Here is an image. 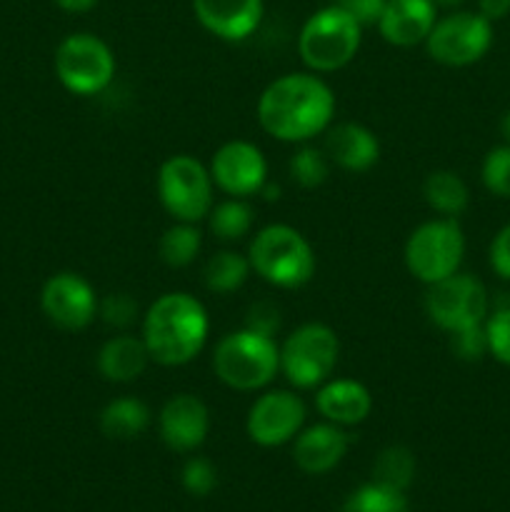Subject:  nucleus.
Here are the masks:
<instances>
[{
    "instance_id": "f257e3e1",
    "label": "nucleus",
    "mask_w": 510,
    "mask_h": 512,
    "mask_svg": "<svg viewBox=\"0 0 510 512\" xmlns=\"http://www.w3.org/2000/svg\"><path fill=\"white\" fill-rule=\"evenodd\" d=\"M335 118V93L318 73H285L258 98V123L280 143L303 145L325 133Z\"/></svg>"
},
{
    "instance_id": "f03ea898",
    "label": "nucleus",
    "mask_w": 510,
    "mask_h": 512,
    "mask_svg": "<svg viewBox=\"0 0 510 512\" xmlns=\"http://www.w3.org/2000/svg\"><path fill=\"white\" fill-rule=\"evenodd\" d=\"M208 333V310L183 290L160 295L140 323V338L145 340L150 360L163 368H180L198 358L208 343Z\"/></svg>"
},
{
    "instance_id": "7ed1b4c3",
    "label": "nucleus",
    "mask_w": 510,
    "mask_h": 512,
    "mask_svg": "<svg viewBox=\"0 0 510 512\" xmlns=\"http://www.w3.org/2000/svg\"><path fill=\"white\" fill-rule=\"evenodd\" d=\"M213 370L220 383L230 390H265L280 373V345L273 335L245 325L218 340L213 350Z\"/></svg>"
},
{
    "instance_id": "20e7f679",
    "label": "nucleus",
    "mask_w": 510,
    "mask_h": 512,
    "mask_svg": "<svg viewBox=\"0 0 510 512\" xmlns=\"http://www.w3.org/2000/svg\"><path fill=\"white\" fill-rule=\"evenodd\" d=\"M253 273L273 288H303L315 275V250L293 225L273 223L260 228L248 245Z\"/></svg>"
},
{
    "instance_id": "39448f33",
    "label": "nucleus",
    "mask_w": 510,
    "mask_h": 512,
    "mask_svg": "<svg viewBox=\"0 0 510 512\" xmlns=\"http://www.w3.org/2000/svg\"><path fill=\"white\" fill-rule=\"evenodd\" d=\"M363 28L343 8L328 5L310 15L298 35V53L313 73H335L358 55Z\"/></svg>"
},
{
    "instance_id": "423d86ee",
    "label": "nucleus",
    "mask_w": 510,
    "mask_h": 512,
    "mask_svg": "<svg viewBox=\"0 0 510 512\" xmlns=\"http://www.w3.org/2000/svg\"><path fill=\"white\" fill-rule=\"evenodd\" d=\"M155 190L165 213L180 223H200L215 205V183L210 170L188 153L170 155L160 163Z\"/></svg>"
},
{
    "instance_id": "0eeeda50",
    "label": "nucleus",
    "mask_w": 510,
    "mask_h": 512,
    "mask_svg": "<svg viewBox=\"0 0 510 512\" xmlns=\"http://www.w3.org/2000/svg\"><path fill=\"white\" fill-rule=\"evenodd\" d=\"M340 340L325 323H303L280 345V373L295 390H318L333 378Z\"/></svg>"
},
{
    "instance_id": "6e6552de",
    "label": "nucleus",
    "mask_w": 510,
    "mask_h": 512,
    "mask_svg": "<svg viewBox=\"0 0 510 512\" xmlns=\"http://www.w3.org/2000/svg\"><path fill=\"white\" fill-rule=\"evenodd\" d=\"M465 255V235L455 218L420 223L405 240V268L415 280L433 285L458 273Z\"/></svg>"
},
{
    "instance_id": "1a4fd4ad",
    "label": "nucleus",
    "mask_w": 510,
    "mask_h": 512,
    "mask_svg": "<svg viewBox=\"0 0 510 512\" xmlns=\"http://www.w3.org/2000/svg\"><path fill=\"white\" fill-rule=\"evenodd\" d=\"M55 78L73 95H98L113 83L115 55L103 38L73 33L60 40L53 58Z\"/></svg>"
},
{
    "instance_id": "9d476101",
    "label": "nucleus",
    "mask_w": 510,
    "mask_h": 512,
    "mask_svg": "<svg viewBox=\"0 0 510 512\" xmlns=\"http://www.w3.org/2000/svg\"><path fill=\"white\" fill-rule=\"evenodd\" d=\"M425 313L430 323L448 335L478 328L490 313V298L485 285L470 273H453L450 278L428 285Z\"/></svg>"
},
{
    "instance_id": "9b49d317",
    "label": "nucleus",
    "mask_w": 510,
    "mask_h": 512,
    "mask_svg": "<svg viewBox=\"0 0 510 512\" xmlns=\"http://www.w3.org/2000/svg\"><path fill=\"white\" fill-rule=\"evenodd\" d=\"M493 45V23L473 10H453L435 20L425 38L430 58L448 68H465L483 58Z\"/></svg>"
},
{
    "instance_id": "f8f14e48",
    "label": "nucleus",
    "mask_w": 510,
    "mask_h": 512,
    "mask_svg": "<svg viewBox=\"0 0 510 512\" xmlns=\"http://www.w3.org/2000/svg\"><path fill=\"white\" fill-rule=\"evenodd\" d=\"M305 415L308 410L295 390H265L250 405L245 433L260 448H280L285 443H293L295 435L305 428Z\"/></svg>"
},
{
    "instance_id": "ddd939ff",
    "label": "nucleus",
    "mask_w": 510,
    "mask_h": 512,
    "mask_svg": "<svg viewBox=\"0 0 510 512\" xmlns=\"http://www.w3.org/2000/svg\"><path fill=\"white\" fill-rule=\"evenodd\" d=\"M215 188L228 198H253L268 183V160L250 140H228L208 165Z\"/></svg>"
},
{
    "instance_id": "4468645a",
    "label": "nucleus",
    "mask_w": 510,
    "mask_h": 512,
    "mask_svg": "<svg viewBox=\"0 0 510 512\" xmlns=\"http://www.w3.org/2000/svg\"><path fill=\"white\" fill-rule=\"evenodd\" d=\"M98 295L93 285L78 273H55L40 290V310L60 330H85L98 318Z\"/></svg>"
},
{
    "instance_id": "2eb2a0df",
    "label": "nucleus",
    "mask_w": 510,
    "mask_h": 512,
    "mask_svg": "<svg viewBox=\"0 0 510 512\" xmlns=\"http://www.w3.org/2000/svg\"><path fill=\"white\" fill-rule=\"evenodd\" d=\"M160 440L173 453H193L210 433L208 405L193 393H178L158 413Z\"/></svg>"
},
{
    "instance_id": "dca6fc26",
    "label": "nucleus",
    "mask_w": 510,
    "mask_h": 512,
    "mask_svg": "<svg viewBox=\"0 0 510 512\" xmlns=\"http://www.w3.org/2000/svg\"><path fill=\"white\" fill-rule=\"evenodd\" d=\"M193 13L210 35L240 43L258 30L263 0H193Z\"/></svg>"
},
{
    "instance_id": "f3484780",
    "label": "nucleus",
    "mask_w": 510,
    "mask_h": 512,
    "mask_svg": "<svg viewBox=\"0 0 510 512\" xmlns=\"http://www.w3.org/2000/svg\"><path fill=\"white\" fill-rule=\"evenodd\" d=\"M350 438L345 428L328 423H315L303 428L293 440V460L303 473L325 475L338 468L340 460L348 453Z\"/></svg>"
},
{
    "instance_id": "a211bd4d",
    "label": "nucleus",
    "mask_w": 510,
    "mask_h": 512,
    "mask_svg": "<svg viewBox=\"0 0 510 512\" xmlns=\"http://www.w3.org/2000/svg\"><path fill=\"white\" fill-rule=\"evenodd\" d=\"M438 20L433 0H385L378 30L385 43L395 48H413L425 43Z\"/></svg>"
},
{
    "instance_id": "6ab92c4d",
    "label": "nucleus",
    "mask_w": 510,
    "mask_h": 512,
    "mask_svg": "<svg viewBox=\"0 0 510 512\" xmlns=\"http://www.w3.org/2000/svg\"><path fill=\"white\" fill-rule=\"evenodd\" d=\"M325 155L345 173H368L380 160V140L360 123H338L325 130Z\"/></svg>"
},
{
    "instance_id": "aec40b11",
    "label": "nucleus",
    "mask_w": 510,
    "mask_h": 512,
    "mask_svg": "<svg viewBox=\"0 0 510 512\" xmlns=\"http://www.w3.org/2000/svg\"><path fill=\"white\" fill-rule=\"evenodd\" d=\"M315 410L328 423L350 428L368 420L373 410V395L360 380L330 378L315 393Z\"/></svg>"
},
{
    "instance_id": "412c9836",
    "label": "nucleus",
    "mask_w": 510,
    "mask_h": 512,
    "mask_svg": "<svg viewBox=\"0 0 510 512\" xmlns=\"http://www.w3.org/2000/svg\"><path fill=\"white\" fill-rule=\"evenodd\" d=\"M150 363V353L145 348V340L140 335L120 333L113 335L100 345L95 355V368L108 383L125 385L138 380Z\"/></svg>"
},
{
    "instance_id": "4be33fe9",
    "label": "nucleus",
    "mask_w": 510,
    "mask_h": 512,
    "mask_svg": "<svg viewBox=\"0 0 510 512\" xmlns=\"http://www.w3.org/2000/svg\"><path fill=\"white\" fill-rule=\"evenodd\" d=\"M150 408L140 398H115L100 410L98 428L108 440H135L150 428Z\"/></svg>"
},
{
    "instance_id": "5701e85b",
    "label": "nucleus",
    "mask_w": 510,
    "mask_h": 512,
    "mask_svg": "<svg viewBox=\"0 0 510 512\" xmlns=\"http://www.w3.org/2000/svg\"><path fill=\"white\" fill-rule=\"evenodd\" d=\"M423 198L440 218H458L470 203V190L455 170H433L423 180Z\"/></svg>"
},
{
    "instance_id": "b1692460",
    "label": "nucleus",
    "mask_w": 510,
    "mask_h": 512,
    "mask_svg": "<svg viewBox=\"0 0 510 512\" xmlns=\"http://www.w3.org/2000/svg\"><path fill=\"white\" fill-rule=\"evenodd\" d=\"M250 273H253V268H250L248 255L238 253V250H218L205 263L203 283L210 293L228 295L243 288Z\"/></svg>"
},
{
    "instance_id": "393cba45",
    "label": "nucleus",
    "mask_w": 510,
    "mask_h": 512,
    "mask_svg": "<svg viewBox=\"0 0 510 512\" xmlns=\"http://www.w3.org/2000/svg\"><path fill=\"white\" fill-rule=\"evenodd\" d=\"M208 228L220 243H238L253 230L255 210L248 198H225L208 213Z\"/></svg>"
},
{
    "instance_id": "a878e982",
    "label": "nucleus",
    "mask_w": 510,
    "mask_h": 512,
    "mask_svg": "<svg viewBox=\"0 0 510 512\" xmlns=\"http://www.w3.org/2000/svg\"><path fill=\"white\" fill-rule=\"evenodd\" d=\"M203 248V233L198 223H180L175 220L158 240V253L168 268H188L195 263Z\"/></svg>"
},
{
    "instance_id": "bb28decb",
    "label": "nucleus",
    "mask_w": 510,
    "mask_h": 512,
    "mask_svg": "<svg viewBox=\"0 0 510 512\" xmlns=\"http://www.w3.org/2000/svg\"><path fill=\"white\" fill-rule=\"evenodd\" d=\"M413 475L415 458L408 448H403V445H390V448H385L373 463V483L400 490V493H405V488L413 483Z\"/></svg>"
},
{
    "instance_id": "cd10ccee",
    "label": "nucleus",
    "mask_w": 510,
    "mask_h": 512,
    "mask_svg": "<svg viewBox=\"0 0 510 512\" xmlns=\"http://www.w3.org/2000/svg\"><path fill=\"white\" fill-rule=\"evenodd\" d=\"M340 512H408V500L400 490L370 480L348 495Z\"/></svg>"
},
{
    "instance_id": "c85d7f7f",
    "label": "nucleus",
    "mask_w": 510,
    "mask_h": 512,
    "mask_svg": "<svg viewBox=\"0 0 510 512\" xmlns=\"http://www.w3.org/2000/svg\"><path fill=\"white\" fill-rule=\"evenodd\" d=\"M330 160L323 148H313V145L303 143V148L295 150L288 160V173L300 188L315 190L328 180L330 175Z\"/></svg>"
},
{
    "instance_id": "c756f323",
    "label": "nucleus",
    "mask_w": 510,
    "mask_h": 512,
    "mask_svg": "<svg viewBox=\"0 0 510 512\" xmlns=\"http://www.w3.org/2000/svg\"><path fill=\"white\" fill-rule=\"evenodd\" d=\"M480 178L495 198H510V145L503 143L488 150L480 165Z\"/></svg>"
},
{
    "instance_id": "7c9ffc66",
    "label": "nucleus",
    "mask_w": 510,
    "mask_h": 512,
    "mask_svg": "<svg viewBox=\"0 0 510 512\" xmlns=\"http://www.w3.org/2000/svg\"><path fill=\"white\" fill-rule=\"evenodd\" d=\"M483 328L485 340H488V355L510 368V305L490 310Z\"/></svg>"
},
{
    "instance_id": "2f4dec72",
    "label": "nucleus",
    "mask_w": 510,
    "mask_h": 512,
    "mask_svg": "<svg viewBox=\"0 0 510 512\" xmlns=\"http://www.w3.org/2000/svg\"><path fill=\"white\" fill-rule=\"evenodd\" d=\"M180 480H183V488L188 490L193 498H205L215 490L218 485V470L210 463L208 458H190L188 463L183 465V473H180Z\"/></svg>"
},
{
    "instance_id": "473e14b6",
    "label": "nucleus",
    "mask_w": 510,
    "mask_h": 512,
    "mask_svg": "<svg viewBox=\"0 0 510 512\" xmlns=\"http://www.w3.org/2000/svg\"><path fill=\"white\" fill-rule=\"evenodd\" d=\"M98 315L110 328L125 330L138 320V303L125 293H113L98 303Z\"/></svg>"
},
{
    "instance_id": "72a5a7b5",
    "label": "nucleus",
    "mask_w": 510,
    "mask_h": 512,
    "mask_svg": "<svg viewBox=\"0 0 510 512\" xmlns=\"http://www.w3.org/2000/svg\"><path fill=\"white\" fill-rule=\"evenodd\" d=\"M450 350H453L455 358L465 360V363H475V360L483 358L488 353V340H485L483 325L450 335Z\"/></svg>"
},
{
    "instance_id": "f704fd0d",
    "label": "nucleus",
    "mask_w": 510,
    "mask_h": 512,
    "mask_svg": "<svg viewBox=\"0 0 510 512\" xmlns=\"http://www.w3.org/2000/svg\"><path fill=\"white\" fill-rule=\"evenodd\" d=\"M333 5L343 8L355 23H360V28H370V25H378L385 0H335Z\"/></svg>"
},
{
    "instance_id": "c9c22d12",
    "label": "nucleus",
    "mask_w": 510,
    "mask_h": 512,
    "mask_svg": "<svg viewBox=\"0 0 510 512\" xmlns=\"http://www.w3.org/2000/svg\"><path fill=\"white\" fill-rule=\"evenodd\" d=\"M488 258H490V268H493V273L510 283V223L503 225V228L495 233L493 243H490V250H488Z\"/></svg>"
},
{
    "instance_id": "e433bc0d",
    "label": "nucleus",
    "mask_w": 510,
    "mask_h": 512,
    "mask_svg": "<svg viewBox=\"0 0 510 512\" xmlns=\"http://www.w3.org/2000/svg\"><path fill=\"white\" fill-rule=\"evenodd\" d=\"M248 328L260 330V333L275 335L278 330V308L270 303H258L250 308V318H248Z\"/></svg>"
},
{
    "instance_id": "4c0bfd02",
    "label": "nucleus",
    "mask_w": 510,
    "mask_h": 512,
    "mask_svg": "<svg viewBox=\"0 0 510 512\" xmlns=\"http://www.w3.org/2000/svg\"><path fill=\"white\" fill-rule=\"evenodd\" d=\"M478 13L490 23L503 20L505 15H510V0H478Z\"/></svg>"
},
{
    "instance_id": "58836bf2",
    "label": "nucleus",
    "mask_w": 510,
    "mask_h": 512,
    "mask_svg": "<svg viewBox=\"0 0 510 512\" xmlns=\"http://www.w3.org/2000/svg\"><path fill=\"white\" fill-rule=\"evenodd\" d=\"M98 0H55L58 8H63L65 13H88V10L95 8Z\"/></svg>"
},
{
    "instance_id": "ea45409f",
    "label": "nucleus",
    "mask_w": 510,
    "mask_h": 512,
    "mask_svg": "<svg viewBox=\"0 0 510 512\" xmlns=\"http://www.w3.org/2000/svg\"><path fill=\"white\" fill-rule=\"evenodd\" d=\"M500 135H503L505 143L510 145V110H505L503 118H500Z\"/></svg>"
},
{
    "instance_id": "a19ab883",
    "label": "nucleus",
    "mask_w": 510,
    "mask_h": 512,
    "mask_svg": "<svg viewBox=\"0 0 510 512\" xmlns=\"http://www.w3.org/2000/svg\"><path fill=\"white\" fill-rule=\"evenodd\" d=\"M435 8H460L465 0H433Z\"/></svg>"
}]
</instances>
